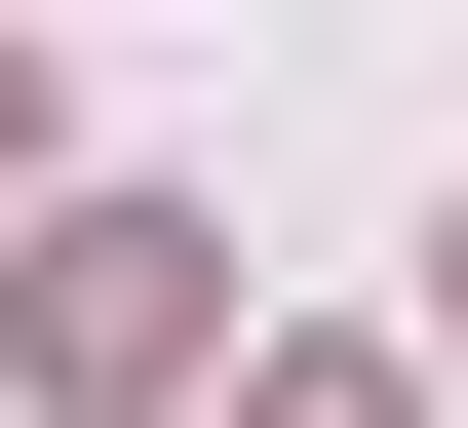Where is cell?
<instances>
[{
    "label": "cell",
    "instance_id": "obj_2",
    "mask_svg": "<svg viewBox=\"0 0 468 428\" xmlns=\"http://www.w3.org/2000/svg\"><path fill=\"white\" fill-rule=\"evenodd\" d=\"M234 428H390V390H234Z\"/></svg>",
    "mask_w": 468,
    "mask_h": 428
},
{
    "label": "cell",
    "instance_id": "obj_3",
    "mask_svg": "<svg viewBox=\"0 0 468 428\" xmlns=\"http://www.w3.org/2000/svg\"><path fill=\"white\" fill-rule=\"evenodd\" d=\"M0 156H39V78H0Z\"/></svg>",
    "mask_w": 468,
    "mask_h": 428
},
{
    "label": "cell",
    "instance_id": "obj_1",
    "mask_svg": "<svg viewBox=\"0 0 468 428\" xmlns=\"http://www.w3.org/2000/svg\"><path fill=\"white\" fill-rule=\"evenodd\" d=\"M0 350H39L79 428H156V390L234 350V234H196V195H39V273H0Z\"/></svg>",
    "mask_w": 468,
    "mask_h": 428
}]
</instances>
